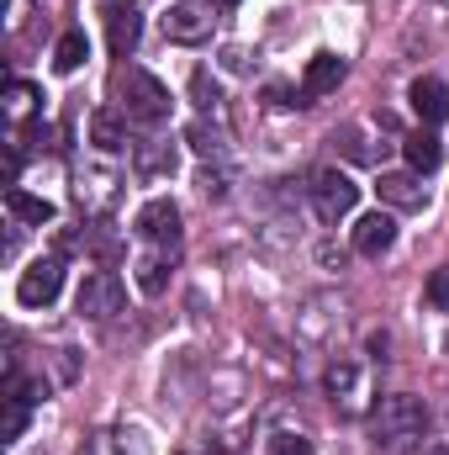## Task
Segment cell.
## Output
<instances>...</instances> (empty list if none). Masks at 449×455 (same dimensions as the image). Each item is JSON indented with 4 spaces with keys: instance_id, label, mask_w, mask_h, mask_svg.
<instances>
[{
    "instance_id": "cell-3",
    "label": "cell",
    "mask_w": 449,
    "mask_h": 455,
    "mask_svg": "<svg viewBox=\"0 0 449 455\" xmlns=\"http://www.w3.org/2000/svg\"><path fill=\"white\" fill-rule=\"evenodd\" d=\"M75 202H80L85 218L106 223L116 207H122V175H116L112 164H101V159L75 164Z\"/></svg>"
},
{
    "instance_id": "cell-31",
    "label": "cell",
    "mask_w": 449,
    "mask_h": 455,
    "mask_svg": "<svg viewBox=\"0 0 449 455\" xmlns=\"http://www.w3.org/2000/svg\"><path fill=\"white\" fill-rule=\"evenodd\" d=\"M445 349H449V339H445Z\"/></svg>"
},
{
    "instance_id": "cell-1",
    "label": "cell",
    "mask_w": 449,
    "mask_h": 455,
    "mask_svg": "<svg viewBox=\"0 0 449 455\" xmlns=\"http://www.w3.org/2000/svg\"><path fill=\"white\" fill-rule=\"evenodd\" d=\"M429 440V408L407 392H391L370 408V445L386 455H413Z\"/></svg>"
},
{
    "instance_id": "cell-9",
    "label": "cell",
    "mask_w": 449,
    "mask_h": 455,
    "mask_svg": "<svg viewBox=\"0 0 449 455\" xmlns=\"http://www.w3.org/2000/svg\"><path fill=\"white\" fill-rule=\"evenodd\" d=\"M164 37L169 43H180V48H196V43H207L212 37V11L207 5H191V0H180V5H169L164 11Z\"/></svg>"
},
{
    "instance_id": "cell-30",
    "label": "cell",
    "mask_w": 449,
    "mask_h": 455,
    "mask_svg": "<svg viewBox=\"0 0 449 455\" xmlns=\"http://www.w3.org/2000/svg\"><path fill=\"white\" fill-rule=\"evenodd\" d=\"M217 5H238V0H217Z\"/></svg>"
},
{
    "instance_id": "cell-10",
    "label": "cell",
    "mask_w": 449,
    "mask_h": 455,
    "mask_svg": "<svg viewBox=\"0 0 449 455\" xmlns=\"http://www.w3.org/2000/svg\"><path fill=\"white\" fill-rule=\"evenodd\" d=\"M375 191H381V202H386L391 212H423V207H429V186H423L418 170H386Z\"/></svg>"
},
{
    "instance_id": "cell-28",
    "label": "cell",
    "mask_w": 449,
    "mask_h": 455,
    "mask_svg": "<svg viewBox=\"0 0 449 455\" xmlns=\"http://www.w3.org/2000/svg\"><path fill=\"white\" fill-rule=\"evenodd\" d=\"M429 302H434L439 313H449V265H439V270L429 275Z\"/></svg>"
},
{
    "instance_id": "cell-18",
    "label": "cell",
    "mask_w": 449,
    "mask_h": 455,
    "mask_svg": "<svg viewBox=\"0 0 449 455\" xmlns=\"http://www.w3.org/2000/svg\"><path fill=\"white\" fill-rule=\"evenodd\" d=\"M80 455H148L143 451V435L138 429H112V435H91Z\"/></svg>"
},
{
    "instance_id": "cell-19",
    "label": "cell",
    "mask_w": 449,
    "mask_h": 455,
    "mask_svg": "<svg viewBox=\"0 0 449 455\" xmlns=\"http://www.w3.org/2000/svg\"><path fill=\"white\" fill-rule=\"evenodd\" d=\"M5 207H11V218H16V223H27V228L53 223V202H43V196H27L21 186H11V191H5Z\"/></svg>"
},
{
    "instance_id": "cell-23",
    "label": "cell",
    "mask_w": 449,
    "mask_h": 455,
    "mask_svg": "<svg viewBox=\"0 0 449 455\" xmlns=\"http://www.w3.org/2000/svg\"><path fill=\"white\" fill-rule=\"evenodd\" d=\"M169 265H175V259H164V254H143V259H138V286H143L148 297H159V291L169 286Z\"/></svg>"
},
{
    "instance_id": "cell-11",
    "label": "cell",
    "mask_w": 449,
    "mask_h": 455,
    "mask_svg": "<svg viewBox=\"0 0 449 455\" xmlns=\"http://www.w3.org/2000/svg\"><path fill=\"white\" fill-rule=\"evenodd\" d=\"M175 164H180V154L169 138H138L132 143V175L138 180H169Z\"/></svg>"
},
{
    "instance_id": "cell-16",
    "label": "cell",
    "mask_w": 449,
    "mask_h": 455,
    "mask_svg": "<svg viewBox=\"0 0 449 455\" xmlns=\"http://www.w3.org/2000/svg\"><path fill=\"white\" fill-rule=\"evenodd\" d=\"M138 11L132 5H106V37H112V53L116 59H127L132 48H138Z\"/></svg>"
},
{
    "instance_id": "cell-21",
    "label": "cell",
    "mask_w": 449,
    "mask_h": 455,
    "mask_svg": "<svg viewBox=\"0 0 449 455\" xmlns=\"http://www.w3.org/2000/svg\"><path fill=\"white\" fill-rule=\"evenodd\" d=\"M91 143H96L101 154H122V148H127V127H122V116L116 112H96L91 116Z\"/></svg>"
},
{
    "instance_id": "cell-12",
    "label": "cell",
    "mask_w": 449,
    "mask_h": 455,
    "mask_svg": "<svg viewBox=\"0 0 449 455\" xmlns=\"http://www.w3.org/2000/svg\"><path fill=\"white\" fill-rule=\"evenodd\" d=\"M407 107H413V116H418L423 127H439V122H449V85H445V80H434V75L413 80Z\"/></svg>"
},
{
    "instance_id": "cell-5",
    "label": "cell",
    "mask_w": 449,
    "mask_h": 455,
    "mask_svg": "<svg viewBox=\"0 0 449 455\" xmlns=\"http://www.w3.org/2000/svg\"><path fill=\"white\" fill-rule=\"evenodd\" d=\"M138 238L148 243V254H164V259H180V207L169 196H154L143 212H138Z\"/></svg>"
},
{
    "instance_id": "cell-4",
    "label": "cell",
    "mask_w": 449,
    "mask_h": 455,
    "mask_svg": "<svg viewBox=\"0 0 449 455\" xmlns=\"http://www.w3.org/2000/svg\"><path fill=\"white\" fill-rule=\"evenodd\" d=\"M323 392H328V403H334L343 419L370 413V376H365V365L349 360V355H338L334 365L323 371Z\"/></svg>"
},
{
    "instance_id": "cell-6",
    "label": "cell",
    "mask_w": 449,
    "mask_h": 455,
    "mask_svg": "<svg viewBox=\"0 0 449 455\" xmlns=\"http://www.w3.org/2000/svg\"><path fill=\"white\" fill-rule=\"evenodd\" d=\"M75 307H80V318H91V323H112L116 313L127 307L122 275H116V270H91V275L80 281V297H75Z\"/></svg>"
},
{
    "instance_id": "cell-25",
    "label": "cell",
    "mask_w": 449,
    "mask_h": 455,
    "mask_svg": "<svg viewBox=\"0 0 449 455\" xmlns=\"http://www.w3.org/2000/svg\"><path fill=\"white\" fill-rule=\"evenodd\" d=\"M21 429H27V403L5 397V408H0V440L11 445V440H21Z\"/></svg>"
},
{
    "instance_id": "cell-15",
    "label": "cell",
    "mask_w": 449,
    "mask_h": 455,
    "mask_svg": "<svg viewBox=\"0 0 449 455\" xmlns=\"http://www.w3.org/2000/svg\"><path fill=\"white\" fill-rule=\"evenodd\" d=\"M402 148H407V164H413L418 175H434V170H439V159H445V143H439V132H434V127L407 132V138H402Z\"/></svg>"
},
{
    "instance_id": "cell-27",
    "label": "cell",
    "mask_w": 449,
    "mask_h": 455,
    "mask_svg": "<svg viewBox=\"0 0 449 455\" xmlns=\"http://www.w3.org/2000/svg\"><path fill=\"white\" fill-rule=\"evenodd\" d=\"M196 186H201V196H207V202H223V196H227V170H212V164H207V170L196 175Z\"/></svg>"
},
{
    "instance_id": "cell-29",
    "label": "cell",
    "mask_w": 449,
    "mask_h": 455,
    "mask_svg": "<svg viewBox=\"0 0 449 455\" xmlns=\"http://www.w3.org/2000/svg\"><path fill=\"white\" fill-rule=\"evenodd\" d=\"M423 455H449V451H423Z\"/></svg>"
},
{
    "instance_id": "cell-22",
    "label": "cell",
    "mask_w": 449,
    "mask_h": 455,
    "mask_svg": "<svg viewBox=\"0 0 449 455\" xmlns=\"http://www.w3.org/2000/svg\"><path fill=\"white\" fill-rule=\"evenodd\" d=\"M85 59H91V37H85L80 27H75V32H64V37H59V48H53V69H59V75H75Z\"/></svg>"
},
{
    "instance_id": "cell-26",
    "label": "cell",
    "mask_w": 449,
    "mask_h": 455,
    "mask_svg": "<svg viewBox=\"0 0 449 455\" xmlns=\"http://www.w3.org/2000/svg\"><path fill=\"white\" fill-rule=\"evenodd\" d=\"M264 455H312V440H307V435L280 429V435H270V440H264Z\"/></svg>"
},
{
    "instance_id": "cell-32",
    "label": "cell",
    "mask_w": 449,
    "mask_h": 455,
    "mask_svg": "<svg viewBox=\"0 0 449 455\" xmlns=\"http://www.w3.org/2000/svg\"><path fill=\"white\" fill-rule=\"evenodd\" d=\"M445 5H449V0H445Z\"/></svg>"
},
{
    "instance_id": "cell-2",
    "label": "cell",
    "mask_w": 449,
    "mask_h": 455,
    "mask_svg": "<svg viewBox=\"0 0 449 455\" xmlns=\"http://www.w3.org/2000/svg\"><path fill=\"white\" fill-rule=\"evenodd\" d=\"M116 101H122V116L138 122V127H159V122H169V112H175L169 85L159 75L138 69V64H122L116 69Z\"/></svg>"
},
{
    "instance_id": "cell-20",
    "label": "cell",
    "mask_w": 449,
    "mask_h": 455,
    "mask_svg": "<svg viewBox=\"0 0 449 455\" xmlns=\"http://www.w3.org/2000/svg\"><path fill=\"white\" fill-rule=\"evenodd\" d=\"M37 101H43V91H37V85L11 80V85H5V96H0V112H5V122H27V116L37 112Z\"/></svg>"
},
{
    "instance_id": "cell-7",
    "label": "cell",
    "mask_w": 449,
    "mask_h": 455,
    "mask_svg": "<svg viewBox=\"0 0 449 455\" xmlns=\"http://www.w3.org/2000/svg\"><path fill=\"white\" fill-rule=\"evenodd\" d=\"M307 196H312V212H318V223L334 228L338 218H349V212H354V202H359V186H354L343 170H318V175H312V186H307Z\"/></svg>"
},
{
    "instance_id": "cell-14",
    "label": "cell",
    "mask_w": 449,
    "mask_h": 455,
    "mask_svg": "<svg viewBox=\"0 0 449 455\" xmlns=\"http://www.w3.org/2000/svg\"><path fill=\"white\" fill-rule=\"evenodd\" d=\"M391 243H397V218H391V212H365V218L354 223V254L381 259Z\"/></svg>"
},
{
    "instance_id": "cell-24",
    "label": "cell",
    "mask_w": 449,
    "mask_h": 455,
    "mask_svg": "<svg viewBox=\"0 0 449 455\" xmlns=\"http://www.w3.org/2000/svg\"><path fill=\"white\" fill-rule=\"evenodd\" d=\"M191 91H196V107H201V112H212L217 122H223V91H217V80H212L207 69L191 75Z\"/></svg>"
},
{
    "instance_id": "cell-17",
    "label": "cell",
    "mask_w": 449,
    "mask_h": 455,
    "mask_svg": "<svg viewBox=\"0 0 449 455\" xmlns=\"http://www.w3.org/2000/svg\"><path fill=\"white\" fill-rule=\"evenodd\" d=\"M185 143H191L201 159H223V154H227V127H223V122H207V116H196V122L185 127Z\"/></svg>"
},
{
    "instance_id": "cell-8",
    "label": "cell",
    "mask_w": 449,
    "mask_h": 455,
    "mask_svg": "<svg viewBox=\"0 0 449 455\" xmlns=\"http://www.w3.org/2000/svg\"><path fill=\"white\" fill-rule=\"evenodd\" d=\"M59 291H64V259H59V254L32 259V265L21 270V281H16V302H21V307H48Z\"/></svg>"
},
{
    "instance_id": "cell-13",
    "label": "cell",
    "mask_w": 449,
    "mask_h": 455,
    "mask_svg": "<svg viewBox=\"0 0 449 455\" xmlns=\"http://www.w3.org/2000/svg\"><path fill=\"white\" fill-rule=\"evenodd\" d=\"M338 85H343V59H338V53H312V64H307V75H302V107L334 96Z\"/></svg>"
}]
</instances>
